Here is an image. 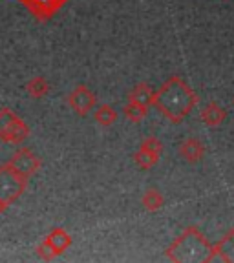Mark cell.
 I'll return each mask as SVG.
<instances>
[{"instance_id": "obj_8", "label": "cell", "mask_w": 234, "mask_h": 263, "mask_svg": "<svg viewBox=\"0 0 234 263\" xmlns=\"http://www.w3.org/2000/svg\"><path fill=\"white\" fill-rule=\"evenodd\" d=\"M8 163L11 164L16 172L22 174V176L28 177V179L31 176H35V172L41 168V159H39L37 154L33 152V150H29V148H19Z\"/></svg>"}, {"instance_id": "obj_15", "label": "cell", "mask_w": 234, "mask_h": 263, "mask_svg": "<svg viewBox=\"0 0 234 263\" xmlns=\"http://www.w3.org/2000/svg\"><path fill=\"white\" fill-rule=\"evenodd\" d=\"M26 91H28L29 97L42 99L49 93V82L46 81L42 75H37V77L29 79V81L26 82Z\"/></svg>"}, {"instance_id": "obj_6", "label": "cell", "mask_w": 234, "mask_h": 263, "mask_svg": "<svg viewBox=\"0 0 234 263\" xmlns=\"http://www.w3.org/2000/svg\"><path fill=\"white\" fill-rule=\"evenodd\" d=\"M161 156H163V143L152 136L141 143L139 150L134 154V163L139 170H150L159 163Z\"/></svg>"}, {"instance_id": "obj_10", "label": "cell", "mask_w": 234, "mask_h": 263, "mask_svg": "<svg viewBox=\"0 0 234 263\" xmlns=\"http://www.w3.org/2000/svg\"><path fill=\"white\" fill-rule=\"evenodd\" d=\"M179 156L190 164H196L205 157V144L196 137H189L179 144Z\"/></svg>"}, {"instance_id": "obj_17", "label": "cell", "mask_w": 234, "mask_h": 263, "mask_svg": "<svg viewBox=\"0 0 234 263\" xmlns=\"http://www.w3.org/2000/svg\"><path fill=\"white\" fill-rule=\"evenodd\" d=\"M123 114L130 123H141V121L148 115V108L143 106V104H137V103L128 101L123 108Z\"/></svg>"}, {"instance_id": "obj_13", "label": "cell", "mask_w": 234, "mask_h": 263, "mask_svg": "<svg viewBox=\"0 0 234 263\" xmlns=\"http://www.w3.org/2000/svg\"><path fill=\"white\" fill-rule=\"evenodd\" d=\"M214 247H216V258L227 263H234V227L227 230L225 236Z\"/></svg>"}, {"instance_id": "obj_16", "label": "cell", "mask_w": 234, "mask_h": 263, "mask_svg": "<svg viewBox=\"0 0 234 263\" xmlns=\"http://www.w3.org/2000/svg\"><path fill=\"white\" fill-rule=\"evenodd\" d=\"M94 119L101 126H112L117 121V111L110 104H99L94 110Z\"/></svg>"}, {"instance_id": "obj_7", "label": "cell", "mask_w": 234, "mask_h": 263, "mask_svg": "<svg viewBox=\"0 0 234 263\" xmlns=\"http://www.w3.org/2000/svg\"><path fill=\"white\" fill-rule=\"evenodd\" d=\"M68 104L79 117H88V114H92L95 110L97 99H95V93L86 84H77L68 95Z\"/></svg>"}, {"instance_id": "obj_5", "label": "cell", "mask_w": 234, "mask_h": 263, "mask_svg": "<svg viewBox=\"0 0 234 263\" xmlns=\"http://www.w3.org/2000/svg\"><path fill=\"white\" fill-rule=\"evenodd\" d=\"M71 247L70 232L62 227H57L44 238V241L37 247V256L42 259H53L57 256L64 254Z\"/></svg>"}, {"instance_id": "obj_18", "label": "cell", "mask_w": 234, "mask_h": 263, "mask_svg": "<svg viewBox=\"0 0 234 263\" xmlns=\"http://www.w3.org/2000/svg\"><path fill=\"white\" fill-rule=\"evenodd\" d=\"M8 209H9V205H8V203H4V201H2V199H0V216H2V214H4Z\"/></svg>"}, {"instance_id": "obj_3", "label": "cell", "mask_w": 234, "mask_h": 263, "mask_svg": "<svg viewBox=\"0 0 234 263\" xmlns=\"http://www.w3.org/2000/svg\"><path fill=\"white\" fill-rule=\"evenodd\" d=\"M29 137V126L11 108H0V141L22 144Z\"/></svg>"}, {"instance_id": "obj_19", "label": "cell", "mask_w": 234, "mask_h": 263, "mask_svg": "<svg viewBox=\"0 0 234 263\" xmlns=\"http://www.w3.org/2000/svg\"><path fill=\"white\" fill-rule=\"evenodd\" d=\"M232 104H234V99H232Z\"/></svg>"}, {"instance_id": "obj_9", "label": "cell", "mask_w": 234, "mask_h": 263, "mask_svg": "<svg viewBox=\"0 0 234 263\" xmlns=\"http://www.w3.org/2000/svg\"><path fill=\"white\" fill-rule=\"evenodd\" d=\"M21 2L37 21H48L68 0H21Z\"/></svg>"}, {"instance_id": "obj_14", "label": "cell", "mask_w": 234, "mask_h": 263, "mask_svg": "<svg viewBox=\"0 0 234 263\" xmlns=\"http://www.w3.org/2000/svg\"><path fill=\"white\" fill-rule=\"evenodd\" d=\"M141 205H143L145 210H148V212H157V210L163 209L165 197L157 189H148V190H145L143 197H141Z\"/></svg>"}, {"instance_id": "obj_4", "label": "cell", "mask_w": 234, "mask_h": 263, "mask_svg": "<svg viewBox=\"0 0 234 263\" xmlns=\"http://www.w3.org/2000/svg\"><path fill=\"white\" fill-rule=\"evenodd\" d=\"M29 179L19 174L9 163L0 166V199L9 206L26 192Z\"/></svg>"}, {"instance_id": "obj_1", "label": "cell", "mask_w": 234, "mask_h": 263, "mask_svg": "<svg viewBox=\"0 0 234 263\" xmlns=\"http://www.w3.org/2000/svg\"><path fill=\"white\" fill-rule=\"evenodd\" d=\"M197 101L200 97L196 91L179 75H172L156 91L154 106L165 119H169L172 124H179L196 108Z\"/></svg>"}, {"instance_id": "obj_12", "label": "cell", "mask_w": 234, "mask_h": 263, "mask_svg": "<svg viewBox=\"0 0 234 263\" xmlns=\"http://www.w3.org/2000/svg\"><path fill=\"white\" fill-rule=\"evenodd\" d=\"M203 124H207L209 128H216L227 119V110L223 106H220L218 103H209L200 114Z\"/></svg>"}, {"instance_id": "obj_2", "label": "cell", "mask_w": 234, "mask_h": 263, "mask_svg": "<svg viewBox=\"0 0 234 263\" xmlns=\"http://www.w3.org/2000/svg\"><path fill=\"white\" fill-rule=\"evenodd\" d=\"M165 258L174 263H210L216 258V247L197 227H187L167 247Z\"/></svg>"}, {"instance_id": "obj_11", "label": "cell", "mask_w": 234, "mask_h": 263, "mask_svg": "<svg viewBox=\"0 0 234 263\" xmlns=\"http://www.w3.org/2000/svg\"><path fill=\"white\" fill-rule=\"evenodd\" d=\"M156 91L157 90H154L148 82H139V84H136L128 91V101L150 108L154 106V101H156Z\"/></svg>"}]
</instances>
